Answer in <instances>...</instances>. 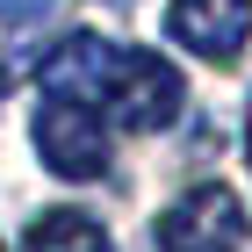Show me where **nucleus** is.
I'll return each mask as SVG.
<instances>
[{
  "mask_svg": "<svg viewBox=\"0 0 252 252\" xmlns=\"http://www.w3.org/2000/svg\"><path fill=\"white\" fill-rule=\"evenodd\" d=\"M130 43H108L94 36V29H79V36H58L51 51H43L36 65V87L58 101H79V108H94V116H116L123 87H130Z\"/></svg>",
  "mask_w": 252,
  "mask_h": 252,
  "instance_id": "f257e3e1",
  "label": "nucleus"
},
{
  "mask_svg": "<svg viewBox=\"0 0 252 252\" xmlns=\"http://www.w3.org/2000/svg\"><path fill=\"white\" fill-rule=\"evenodd\" d=\"M29 144H36V158H43L58 180H72V188H79V180H101L108 158H116L108 116L79 108V101H58V94H43L36 123H29Z\"/></svg>",
  "mask_w": 252,
  "mask_h": 252,
  "instance_id": "f03ea898",
  "label": "nucleus"
},
{
  "mask_svg": "<svg viewBox=\"0 0 252 252\" xmlns=\"http://www.w3.org/2000/svg\"><path fill=\"white\" fill-rule=\"evenodd\" d=\"M152 238H158V252H245V202L223 180H202L158 209Z\"/></svg>",
  "mask_w": 252,
  "mask_h": 252,
  "instance_id": "7ed1b4c3",
  "label": "nucleus"
},
{
  "mask_svg": "<svg viewBox=\"0 0 252 252\" xmlns=\"http://www.w3.org/2000/svg\"><path fill=\"white\" fill-rule=\"evenodd\" d=\"M166 36L194 51L202 65H231L252 43V0H173L166 7Z\"/></svg>",
  "mask_w": 252,
  "mask_h": 252,
  "instance_id": "20e7f679",
  "label": "nucleus"
},
{
  "mask_svg": "<svg viewBox=\"0 0 252 252\" xmlns=\"http://www.w3.org/2000/svg\"><path fill=\"white\" fill-rule=\"evenodd\" d=\"M180 101H188L180 72L158 58V51H137L130 58V87H123V101H116V123L137 130V137H152V130H166V123L180 116Z\"/></svg>",
  "mask_w": 252,
  "mask_h": 252,
  "instance_id": "39448f33",
  "label": "nucleus"
},
{
  "mask_svg": "<svg viewBox=\"0 0 252 252\" xmlns=\"http://www.w3.org/2000/svg\"><path fill=\"white\" fill-rule=\"evenodd\" d=\"M22 252H108V231L87 209H43L22 231Z\"/></svg>",
  "mask_w": 252,
  "mask_h": 252,
  "instance_id": "423d86ee",
  "label": "nucleus"
},
{
  "mask_svg": "<svg viewBox=\"0 0 252 252\" xmlns=\"http://www.w3.org/2000/svg\"><path fill=\"white\" fill-rule=\"evenodd\" d=\"M245 166H252V130H245Z\"/></svg>",
  "mask_w": 252,
  "mask_h": 252,
  "instance_id": "0eeeda50",
  "label": "nucleus"
},
{
  "mask_svg": "<svg viewBox=\"0 0 252 252\" xmlns=\"http://www.w3.org/2000/svg\"><path fill=\"white\" fill-rule=\"evenodd\" d=\"M0 94H7V65H0Z\"/></svg>",
  "mask_w": 252,
  "mask_h": 252,
  "instance_id": "6e6552de",
  "label": "nucleus"
}]
</instances>
